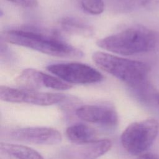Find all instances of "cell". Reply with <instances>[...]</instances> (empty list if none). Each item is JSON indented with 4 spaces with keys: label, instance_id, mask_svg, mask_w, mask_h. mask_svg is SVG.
<instances>
[{
    "label": "cell",
    "instance_id": "cell-7",
    "mask_svg": "<svg viewBox=\"0 0 159 159\" xmlns=\"http://www.w3.org/2000/svg\"><path fill=\"white\" fill-rule=\"evenodd\" d=\"M0 98L2 101L9 102L27 103L45 106L63 101L65 99V96L60 93H43L35 89L1 86Z\"/></svg>",
    "mask_w": 159,
    "mask_h": 159
},
{
    "label": "cell",
    "instance_id": "cell-13",
    "mask_svg": "<svg viewBox=\"0 0 159 159\" xmlns=\"http://www.w3.org/2000/svg\"><path fill=\"white\" fill-rule=\"evenodd\" d=\"M60 25L66 32L83 37H90L94 34L93 29L84 21L74 17H65L61 19Z\"/></svg>",
    "mask_w": 159,
    "mask_h": 159
},
{
    "label": "cell",
    "instance_id": "cell-2",
    "mask_svg": "<svg viewBox=\"0 0 159 159\" xmlns=\"http://www.w3.org/2000/svg\"><path fill=\"white\" fill-rule=\"evenodd\" d=\"M108 52L125 56L146 53L159 47V33L142 25H133L96 42Z\"/></svg>",
    "mask_w": 159,
    "mask_h": 159
},
{
    "label": "cell",
    "instance_id": "cell-17",
    "mask_svg": "<svg viewBox=\"0 0 159 159\" xmlns=\"http://www.w3.org/2000/svg\"><path fill=\"white\" fill-rule=\"evenodd\" d=\"M135 159H159V155L151 153H146L140 155Z\"/></svg>",
    "mask_w": 159,
    "mask_h": 159
},
{
    "label": "cell",
    "instance_id": "cell-16",
    "mask_svg": "<svg viewBox=\"0 0 159 159\" xmlns=\"http://www.w3.org/2000/svg\"><path fill=\"white\" fill-rule=\"evenodd\" d=\"M9 2L20 6L23 7L33 8L37 6V0H7Z\"/></svg>",
    "mask_w": 159,
    "mask_h": 159
},
{
    "label": "cell",
    "instance_id": "cell-9",
    "mask_svg": "<svg viewBox=\"0 0 159 159\" xmlns=\"http://www.w3.org/2000/svg\"><path fill=\"white\" fill-rule=\"evenodd\" d=\"M17 83L26 89H34L44 86L57 90H67L72 87L58 77L33 68L24 70L16 78Z\"/></svg>",
    "mask_w": 159,
    "mask_h": 159
},
{
    "label": "cell",
    "instance_id": "cell-5",
    "mask_svg": "<svg viewBox=\"0 0 159 159\" xmlns=\"http://www.w3.org/2000/svg\"><path fill=\"white\" fill-rule=\"evenodd\" d=\"M47 70L70 84L96 83L103 79V76L98 70L81 63L52 64L47 66Z\"/></svg>",
    "mask_w": 159,
    "mask_h": 159
},
{
    "label": "cell",
    "instance_id": "cell-1",
    "mask_svg": "<svg viewBox=\"0 0 159 159\" xmlns=\"http://www.w3.org/2000/svg\"><path fill=\"white\" fill-rule=\"evenodd\" d=\"M4 41L58 57H81L80 49L66 42L55 30L37 27L9 29L2 32Z\"/></svg>",
    "mask_w": 159,
    "mask_h": 159
},
{
    "label": "cell",
    "instance_id": "cell-8",
    "mask_svg": "<svg viewBox=\"0 0 159 159\" xmlns=\"http://www.w3.org/2000/svg\"><path fill=\"white\" fill-rule=\"evenodd\" d=\"M112 147L109 139H98L86 143H73L61 148L55 159H97Z\"/></svg>",
    "mask_w": 159,
    "mask_h": 159
},
{
    "label": "cell",
    "instance_id": "cell-10",
    "mask_svg": "<svg viewBox=\"0 0 159 159\" xmlns=\"http://www.w3.org/2000/svg\"><path fill=\"white\" fill-rule=\"evenodd\" d=\"M76 115L78 118L90 123L107 127H114L118 124V116L112 107L102 105H83L78 107Z\"/></svg>",
    "mask_w": 159,
    "mask_h": 159
},
{
    "label": "cell",
    "instance_id": "cell-12",
    "mask_svg": "<svg viewBox=\"0 0 159 159\" xmlns=\"http://www.w3.org/2000/svg\"><path fill=\"white\" fill-rule=\"evenodd\" d=\"M66 135L73 143H86L98 140L96 130L82 123L74 124L67 127Z\"/></svg>",
    "mask_w": 159,
    "mask_h": 159
},
{
    "label": "cell",
    "instance_id": "cell-3",
    "mask_svg": "<svg viewBox=\"0 0 159 159\" xmlns=\"http://www.w3.org/2000/svg\"><path fill=\"white\" fill-rule=\"evenodd\" d=\"M92 59L99 68L123 81L132 89L147 83L149 67L143 62L102 52H94Z\"/></svg>",
    "mask_w": 159,
    "mask_h": 159
},
{
    "label": "cell",
    "instance_id": "cell-15",
    "mask_svg": "<svg viewBox=\"0 0 159 159\" xmlns=\"http://www.w3.org/2000/svg\"><path fill=\"white\" fill-rule=\"evenodd\" d=\"M81 5L85 12L92 15H99L104 9L102 0H81Z\"/></svg>",
    "mask_w": 159,
    "mask_h": 159
},
{
    "label": "cell",
    "instance_id": "cell-4",
    "mask_svg": "<svg viewBox=\"0 0 159 159\" xmlns=\"http://www.w3.org/2000/svg\"><path fill=\"white\" fill-rule=\"evenodd\" d=\"M159 131V123L153 118L135 122L122 133L120 142L124 149L134 155L143 154L155 141Z\"/></svg>",
    "mask_w": 159,
    "mask_h": 159
},
{
    "label": "cell",
    "instance_id": "cell-6",
    "mask_svg": "<svg viewBox=\"0 0 159 159\" xmlns=\"http://www.w3.org/2000/svg\"><path fill=\"white\" fill-rule=\"evenodd\" d=\"M1 138L37 145H54L61 142L62 136L55 129L29 127L1 129Z\"/></svg>",
    "mask_w": 159,
    "mask_h": 159
},
{
    "label": "cell",
    "instance_id": "cell-14",
    "mask_svg": "<svg viewBox=\"0 0 159 159\" xmlns=\"http://www.w3.org/2000/svg\"><path fill=\"white\" fill-rule=\"evenodd\" d=\"M117 6L124 11L153 7L159 4V0H114Z\"/></svg>",
    "mask_w": 159,
    "mask_h": 159
},
{
    "label": "cell",
    "instance_id": "cell-18",
    "mask_svg": "<svg viewBox=\"0 0 159 159\" xmlns=\"http://www.w3.org/2000/svg\"><path fill=\"white\" fill-rule=\"evenodd\" d=\"M154 98H155V101H157V104H158V106H159V93L155 91V95H154Z\"/></svg>",
    "mask_w": 159,
    "mask_h": 159
},
{
    "label": "cell",
    "instance_id": "cell-11",
    "mask_svg": "<svg viewBox=\"0 0 159 159\" xmlns=\"http://www.w3.org/2000/svg\"><path fill=\"white\" fill-rule=\"evenodd\" d=\"M0 159H44L35 150L25 145L0 143Z\"/></svg>",
    "mask_w": 159,
    "mask_h": 159
}]
</instances>
